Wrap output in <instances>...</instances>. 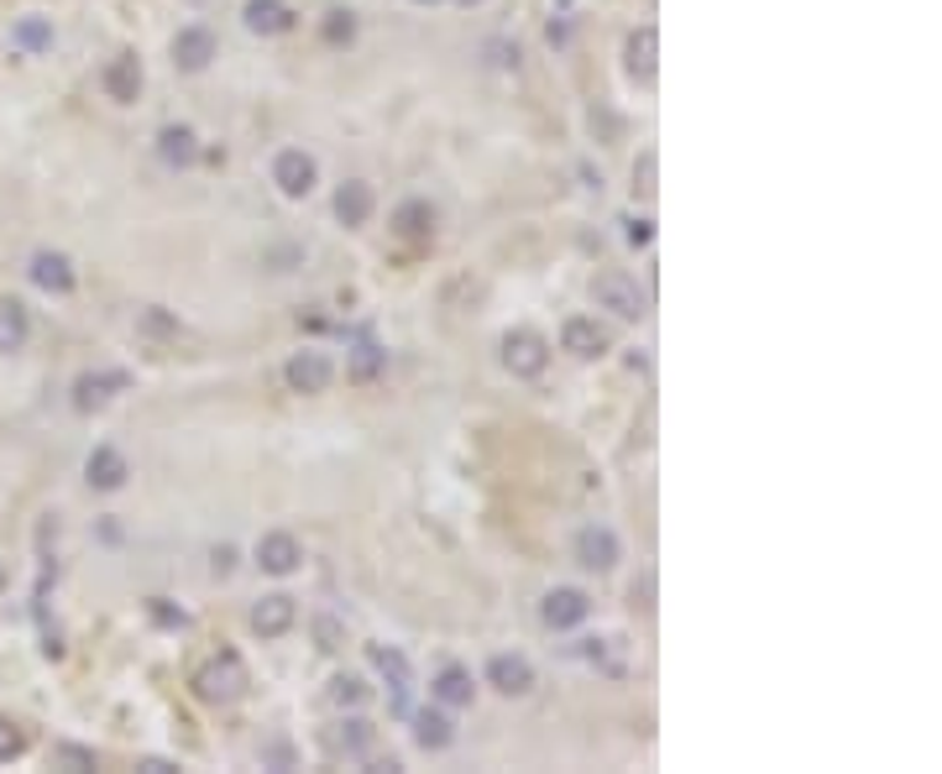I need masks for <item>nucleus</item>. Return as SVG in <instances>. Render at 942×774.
Masks as SVG:
<instances>
[{"instance_id":"25","label":"nucleus","mask_w":942,"mask_h":774,"mask_svg":"<svg viewBox=\"0 0 942 774\" xmlns=\"http://www.w3.org/2000/svg\"><path fill=\"white\" fill-rule=\"evenodd\" d=\"M26 346V309L0 304V351H22Z\"/></svg>"},{"instance_id":"38","label":"nucleus","mask_w":942,"mask_h":774,"mask_svg":"<svg viewBox=\"0 0 942 774\" xmlns=\"http://www.w3.org/2000/svg\"><path fill=\"white\" fill-rule=\"evenodd\" d=\"M414 5H435V0H414Z\"/></svg>"},{"instance_id":"3","label":"nucleus","mask_w":942,"mask_h":774,"mask_svg":"<svg viewBox=\"0 0 942 774\" xmlns=\"http://www.w3.org/2000/svg\"><path fill=\"white\" fill-rule=\"evenodd\" d=\"M194 685H199L205 702H236L246 691V665H241V655H220L194 675Z\"/></svg>"},{"instance_id":"24","label":"nucleus","mask_w":942,"mask_h":774,"mask_svg":"<svg viewBox=\"0 0 942 774\" xmlns=\"http://www.w3.org/2000/svg\"><path fill=\"white\" fill-rule=\"evenodd\" d=\"M367 655H372V665L388 675V681H393V691H399V706H403V691H409V659H403L393 644H388V649H382V644H372Z\"/></svg>"},{"instance_id":"12","label":"nucleus","mask_w":942,"mask_h":774,"mask_svg":"<svg viewBox=\"0 0 942 774\" xmlns=\"http://www.w3.org/2000/svg\"><path fill=\"white\" fill-rule=\"evenodd\" d=\"M210 58H215V32H205V26H179L173 63L184 73H199V69H210Z\"/></svg>"},{"instance_id":"33","label":"nucleus","mask_w":942,"mask_h":774,"mask_svg":"<svg viewBox=\"0 0 942 774\" xmlns=\"http://www.w3.org/2000/svg\"><path fill=\"white\" fill-rule=\"evenodd\" d=\"M314 634H320V649H341V628H335L330 617H320V628H314Z\"/></svg>"},{"instance_id":"9","label":"nucleus","mask_w":942,"mask_h":774,"mask_svg":"<svg viewBox=\"0 0 942 774\" xmlns=\"http://www.w3.org/2000/svg\"><path fill=\"white\" fill-rule=\"evenodd\" d=\"M487 685L503 696H529L535 691V665L524 655H493L487 659Z\"/></svg>"},{"instance_id":"19","label":"nucleus","mask_w":942,"mask_h":774,"mask_svg":"<svg viewBox=\"0 0 942 774\" xmlns=\"http://www.w3.org/2000/svg\"><path fill=\"white\" fill-rule=\"evenodd\" d=\"M429 696H435L440 706H471L476 681H471V670H461V665H446V670L429 681Z\"/></svg>"},{"instance_id":"16","label":"nucleus","mask_w":942,"mask_h":774,"mask_svg":"<svg viewBox=\"0 0 942 774\" xmlns=\"http://www.w3.org/2000/svg\"><path fill=\"white\" fill-rule=\"evenodd\" d=\"M26 273H32V282H37L43 293H69L73 288V262L64 257V252H37Z\"/></svg>"},{"instance_id":"10","label":"nucleus","mask_w":942,"mask_h":774,"mask_svg":"<svg viewBox=\"0 0 942 774\" xmlns=\"http://www.w3.org/2000/svg\"><path fill=\"white\" fill-rule=\"evenodd\" d=\"M576 561L587 565V570H612V565L623 561V544H618V534H612V529L591 523V529H582V534H576Z\"/></svg>"},{"instance_id":"30","label":"nucleus","mask_w":942,"mask_h":774,"mask_svg":"<svg viewBox=\"0 0 942 774\" xmlns=\"http://www.w3.org/2000/svg\"><path fill=\"white\" fill-rule=\"evenodd\" d=\"M367 743H372V723L352 717V723H346V732H341V749H346V753H367Z\"/></svg>"},{"instance_id":"8","label":"nucleus","mask_w":942,"mask_h":774,"mask_svg":"<svg viewBox=\"0 0 942 774\" xmlns=\"http://www.w3.org/2000/svg\"><path fill=\"white\" fill-rule=\"evenodd\" d=\"M283 377H288L294 393H325L330 382H335V367H330L325 351H299L288 367H283Z\"/></svg>"},{"instance_id":"5","label":"nucleus","mask_w":942,"mask_h":774,"mask_svg":"<svg viewBox=\"0 0 942 774\" xmlns=\"http://www.w3.org/2000/svg\"><path fill=\"white\" fill-rule=\"evenodd\" d=\"M561 351H571L576 361H597V356L612 351V335L597 320H587V314H571L561 325Z\"/></svg>"},{"instance_id":"17","label":"nucleus","mask_w":942,"mask_h":774,"mask_svg":"<svg viewBox=\"0 0 942 774\" xmlns=\"http://www.w3.org/2000/svg\"><path fill=\"white\" fill-rule=\"evenodd\" d=\"M435 226H440V215H435L429 199H403L399 210H393V231L409 235V241H429Z\"/></svg>"},{"instance_id":"15","label":"nucleus","mask_w":942,"mask_h":774,"mask_svg":"<svg viewBox=\"0 0 942 774\" xmlns=\"http://www.w3.org/2000/svg\"><path fill=\"white\" fill-rule=\"evenodd\" d=\"M100 84H105V94H111L116 105H131V100L141 94V63L131 58V53H120V58L105 63V79H100Z\"/></svg>"},{"instance_id":"20","label":"nucleus","mask_w":942,"mask_h":774,"mask_svg":"<svg viewBox=\"0 0 942 774\" xmlns=\"http://www.w3.org/2000/svg\"><path fill=\"white\" fill-rule=\"evenodd\" d=\"M246 26L257 32V37H278V32H288L294 26V11L283 5V0H246Z\"/></svg>"},{"instance_id":"18","label":"nucleus","mask_w":942,"mask_h":774,"mask_svg":"<svg viewBox=\"0 0 942 774\" xmlns=\"http://www.w3.org/2000/svg\"><path fill=\"white\" fill-rule=\"evenodd\" d=\"M414 743H420L424 753H440L456 743V723H450L446 712H435V706H424L420 717H414Z\"/></svg>"},{"instance_id":"29","label":"nucleus","mask_w":942,"mask_h":774,"mask_svg":"<svg viewBox=\"0 0 942 774\" xmlns=\"http://www.w3.org/2000/svg\"><path fill=\"white\" fill-rule=\"evenodd\" d=\"M26 753V732L11 723V717H0V764H11V759H22Z\"/></svg>"},{"instance_id":"39","label":"nucleus","mask_w":942,"mask_h":774,"mask_svg":"<svg viewBox=\"0 0 942 774\" xmlns=\"http://www.w3.org/2000/svg\"><path fill=\"white\" fill-rule=\"evenodd\" d=\"M461 5H476V0H461Z\"/></svg>"},{"instance_id":"2","label":"nucleus","mask_w":942,"mask_h":774,"mask_svg":"<svg viewBox=\"0 0 942 774\" xmlns=\"http://www.w3.org/2000/svg\"><path fill=\"white\" fill-rule=\"evenodd\" d=\"M273 184H278L283 199H309L314 184H320V163L309 158L305 147H283L273 158Z\"/></svg>"},{"instance_id":"35","label":"nucleus","mask_w":942,"mask_h":774,"mask_svg":"<svg viewBox=\"0 0 942 774\" xmlns=\"http://www.w3.org/2000/svg\"><path fill=\"white\" fill-rule=\"evenodd\" d=\"M210 565H215V576H226V570L236 565V550H231V544H220V550L210 555Z\"/></svg>"},{"instance_id":"36","label":"nucleus","mask_w":942,"mask_h":774,"mask_svg":"<svg viewBox=\"0 0 942 774\" xmlns=\"http://www.w3.org/2000/svg\"><path fill=\"white\" fill-rule=\"evenodd\" d=\"M650 235H655L650 220H634V226H629V241H634V246H650Z\"/></svg>"},{"instance_id":"21","label":"nucleus","mask_w":942,"mask_h":774,"mask_svg":"<svg viewBox=\"0 0 942 774\" xmlns=\"http://www.w3.org/2000/svg\"><path fill=\"white\" fill-rule=\"evenodd\" d=\"M158 158H163L168 167H188L199 158V137H194L188 126H163V131H158Z\"/></svg>"},{"instance_id":"31","label":"nucleus","mask_w":942,"mask_h":774,"mask_svg":"<svg viewBox=\"0 0 942 774\" xmlns=\"http://www.w3.org/2000/svg\"><path fill=\"white\" fill-rule=\"evenodd\" d=\"M53 759H58V764H69V770H94V749H73V743H58Z\"/></svg>"},{"instance_id":"22","label":"nucleus","mask_w":942,"mask_h":774,"mask_svg":"<svg viewBox=\"0 0 942 774\" xmlns=\"http://www.w3.org/2000/svg\"><path fill=\"white\" fill-rule=\"evenodd\" d=\"M116 388H126V377H120V372H100V377L84 372L79 382H73V408H84V414H90V408H100V403L111 398Z\"/></svg>"},{"instance_id":"26","label":"nucleus","mask_w":942,"mask_h":774,"mask_svg":"<svg viewBox=\"0 0 942 774\" xmlns=\"http://www.w3.org/2000/svg\"><path fill=\"white\" fill-rule=\"evenodd\" d=\"M11 43L26 47V53H47V47H53V26H47L43 16H22L16 32H11Z\"/></svg>"},{"instance_id":"7","label":"nucleus","mask_w":942,"mask_h":774,"mask_svg":"<svg viewBox=\"0 0 942 774\" xmlns=\"http://www.w3.org/2000/svg\"><path fill=\"white\" fill-rule=\"evenodd\" d=\"M252 555H257V565L267 570V576H294V570H299V561H305L299 540H294V534H283V529H267Z\"/></svg>"},{"instance_id":"27","label":"nucleus","mask_w":942,"mask_h":774,"mask_svg":"<svg viewBox=\"0 0 942 774\" xmlns=\"http://www.w3.org/2000/svg\"><path fill=\"white\" fill-rule=\"evenodd\" d=\"M330 702L335 706H361L367 702V681H361V675H335V681H330Z\"/></svg>"},{"instance_id":"13","label":"nucleus","mask_w":942,"mask_h":774,"mask_svg":"<svg viewBox=\"0 0 942 774\" xmlns=\"http://www.w3.org/2000/svg\"><path fill=\"white\" fill-rule=\"evenodd\" d=\"M294 617H299V608H294V597H283V591H273V597H262L257 608H252V628H257L262 638H283L288 628H294Z\"/></svg>"},{"instance_id":"37","label":"nucleus","mask_w":942,"mask_h":774,"mask_svg":"<svg viewBox=\"0 0 942 774\" xmlns=\"http://www.w3.org/2000/svg\"><path fill=\"white\" fill-rule=\"evenodd\" d=\"M0 591H5V565H0Z\"/></svg>"},{"instance_id":"14","label":"nucleus","mask_w":942,"mask_h":774,"mask_svg":"<svg viewBox=\"0 0 942 774\" xmlns=\"http://www.w3.org/2000/svg\"><path fill=\"white\" fill-rule=\"evenodd\" d=\"M372 184H361V178H346V184L335 188V220L341 226H367L372 220Z\"/></svg>"},{"instance_id":"23","label":"nucleus","mask_w":942,"mask_h":774,"mask_svg":"<svg viewBox=\"0 0 942 774\" xmlns=\"http://www.w3.org/2000/svg\"><path fill=\"white\" fill-rule=\"evenodd\" d=\"M655 69H659V32L655 26H639L629 37V73L634 79H655Z\"/></svg>"},{"instance_id":"28","label":"nucleus","mask_w":942,"mask_h":774,"mask_svg":"<svg viewBox=\"0 0 942 774\" xmlns=\"http://www.w3.org/2000/svg\"><path fill=\"white\" fill-rule=\"evenodd\" d=\"M320 32H325L330 47H346L356 37V16L352 11H325V26H320Z\"/></svg>"},{"instance_id":"6","label":"nucleus","mask_w":942,"mask_h":774,"mask_svg":"<svg viewBox=\"0 0 942 774\" xmlns=\"http://www.w3.org/2000/svg\"><path fill=\"white\" fill-rule=\"evenodd\" d=\"M503 361H508V372L514 377H540L544 367H550V346H544L535 330H514V335L503 340Z\"/></svg>"},{"instance_id":"11","label":"nucleus","mask_w":942,"mask_h":774,"mask_svg":"<svg viewBox=\"0 0 942 774\" xmlns=\"http://www.w3.org/2000/svg\"><path fill=\"white\" fill-rule=\"evenodd\" d=\"M126 476H131V466H126V455H120L116 446H94L90 461H84V482H90L94 493H116V487H126Z\"/></svg>"},{"instance_id":"4","label":"nucleus","mask_w":942,"mask_h":774,"mask_svg":"<svg viewBox=\"0 0 942 774\" xmlns=\"http://www.w3.org/2000/svg\"><path fill=\"white\" fill-rule=\"evenodd\" d=\"M540 617L544 628H555V634H571V628H582L591 617V597L582 587H555L550 597L540 602Z\"/></svg>"},{"instance_id":"1","label":"nucleus","mask_w":942,"mask_h":774,"mask_svg":"<svg viewBox=\"0 0 942 774\" xmlns=\"http://www.w3.org/2000/svg\"><path fill=\"white\" fill-rule=\"evenodd\" d=\"M591 299H597V309H608L618 320H644V309H650L644 288L629 273H602V278L591 282Z\"/></svg>"},{"instance_id":"32","label":"nucleus","mask_w":942,"mask_h":774,"mask_svg":"<svg viewBox=\"0 0 942 774\" xmlns=\"http://www.w3.org/2000/svg\"><path fill=\"white\" fill-rule=\"evenodd\" d=\"M152 617H158V623H168V628H179V623H184V612H173L163 597H152Z\"/></svg>"},{"instance_id":"34","label":"nucleus","mask_w":942,"mask_h":774,"mask_svg":"<svg viewBox=\"0 0 942 774\" xmlns=\"http://www.w3.org/2000/svg\"><path fill=\"white\" fill-rule=\"evenodd\" d=\"M377 361H382V356H377V346H361V356H356V377H372Z\"/></svg>"}]
</instances>
